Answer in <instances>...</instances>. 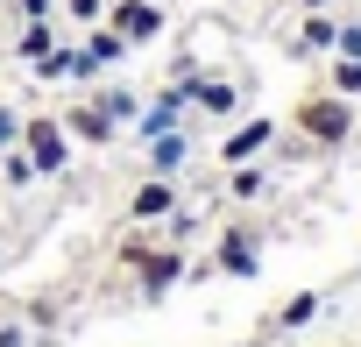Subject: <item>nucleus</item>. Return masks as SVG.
<instances>
[{
    "instance_id": "f257e3e1",
    "label": "nucleus",
    "mask_w": 361,
    "mask_h": 347,
    "mask_svg": "<svg viewBox=\"0 0 361 347\" xmlns=\"http://www.w3.org/2000/svg\"><path fill=\"white\" fill-rule=\"evenodd\" d=\"M354 121H361L354 99H340L333 85H326V92H305V99L290 106V128H298L305 149H347V142H354Z\"/></svg>"
},
{
    "instance_id": "f03ea898",
    "label": "nucleus",
    "mask_w": 361,
    "mask_h": 347,
    "mask_svg": "<svg viewBox=\"0 0 361 347\" xmlns=\"http://www.w3.org/2000/svg\"><path fill=\"white\" fill-rule=\"evenodd\" d=\"M15 142H22V156H29L36 170H64V156H71V135H64L57 114H29Z\"/></svg>"
},
{
    "instance_id": "7ed1b4c3",
    "label": "nucleus",
    "mask_w": 361,
    "mask_h": 347,
    "mask_svg": "<svg viewBox=\"0 0 361 347\" xmlns=\"http://www.w3.org/2000/svg\"><path fill=\"white\" fill-rule=\"evenodd\" d=\"M213 269H220V276H255V269H262L255 227H227V234H220V248H213Z\"/></svg>"
},
{
    "instance_id": "20e7f679",
    "label": "nucleus",
    "mask_w": 361,
    "mask_h": 347,
    "mask_svg": "<svg viewBox=\"0 0 361 347\" xmlns=\"http://www.w3.org/2000/svg\"><path fill=\"white\" fill-rule=\"evenodd\" d=\"M114 36H128V50L156 43L163 36V8H156V0H121V8H114Z\"/></svg>"
},
{
    "instance_id": "39448f33",
    "label": "nucleus",
    "mask_w": 361,
    "mask_h": 347,
    "mask_svg": "<svg viewBox=\"0 0 361 347\" xmlns=\"http://www.w3.org/2000/svg\"><path fill=\"white\" fill-rule=\"evenodd\" d=\"M135 269H142V291H149V298H163L177 276H185V248H177V241H170V248H149Z\"/></svg>"
},
{
    "instance_id": "423d86ee",
    "label": "nucleus",
    "mask_w": 361,
    "mask_h": 347,
    "mask_svg": "<svg viewBox=\"0 0 361 347\" xmlns=\"http://www.w3.org/2000/svg\"><path fill=\"white\" fill-rule=\"evenodd\" d=\"M269 135H276V121H248V128H234V135L220 142V163L234 170V163H248V156H262V149H269Z\"/></svg>"
},
{
    "instance_id": "0eeeda50",
    "label": "nucleus",
    "mask_w": 361,
    "mask_h": 347,
    "mask_svg": "<svg viewBox=\"0 0 361 347\" xmlns=\"http://www.w3.org/2000/svg\"><path fill=\"white\" fill-rule=\"evenodd\" d=\"M163 213H177V185H170V178H149V185L128 199V220H163Z\"/></svg>"
},
{
    "instance_id": "6e6552de",
    "label": "nucleus",
    "mask_w": 361,
    "mask_h": 347,
    "mask_svg": "<svg viewBox=\"0 0 361 347\" xmlns=\"http://www.w3.org/2000/svg\"><path fill=\"white\" fill-rule=\"evenodd\" d=\"M57 121H64V135H78V142H92V149L114 142V121L99 114V99H92V106H71V114H57Z\"/></svg>"
},
{
    "instance_id": "1a4fd4ad",
    "label": "nucleus",
    "mask_w": 361,
    "mask_h": 347,
    "mask_svg": "<svg viewBox=\"0 0 361 347\" xmlns=\"http://www.w3.org/2000/svg\"><path fill=\"white\" fill-rule=\"evenodd\" d=\"M312 319H319V291H298V298H283V305L269 312L262 333H298V326H312Z\"/></svg>"
},
{
    "instance_id": "9d476101",
    "label": "nucleus",
    "mask_w": 361,
    "mask_h": 347,
    "mask_svg": "<svg viewBox=\"0 0 361 347\" xmlns=\"http://www.w3.org/2000/svg\"><path fill=\"white\" fill-rule=\"evenodd\" d=\"M298 50H340V29H333V15H326V8H312V15H305Z\"/></svg>"
},
{
    "instance_id": "9b49d317",
    "label": "nucleus",
    "mask_w": 361,
    "mask_h": 347,
    "mask_svg": "<svg viewBox=\"0 0 361 347\" xmlns=\"http://www.w3.org/2000/svg\"><path fill=\"white\" fill-rule=\"evenodd\" d=\"M50 50H57V29H50V22H29V29H22V43H15V57H22V64H43Z\"/></svg>"
},
{
    "instance_id": "f8f14e48",
    "label": "nucleus",
    "mask_w": 361,
    "mask_h": 347,
    "mask_svg": "<svg viewBox=\"0 0 361 347\" xmlns=\"http://www.w3.org/2000/svg\"><path fill=\"white\" fill-rule=\"evenodd\" d=\"M177 163H185V135L170 128V135H156V149H149V170H156V178H170Z\"/></svg>"
},
{
    "instance_id": "ddd939ff",
    "label": "nucleus",
    "mask_w": 361,
    "mask_h": 347,
    "mask_svg": "<svg viewBox=\"0 0 361 347\" xmlns=\"http://www.w3.org/2000/svg\"><path fill=\"white\" fill-rule=\"evenodd\" d=\"M85 57H92V64H121V57H128V36H114V29H92V36H85Z\"/></svg>"
},
{
    "instance_id": "4468645a",
    "label": "nucleus",
    "mask_w": 361,
    "mask_h": 347,
    "mask_svg": "<svg viewBox=\"0 0 361 347\" xmlns=\"http://www.w3.org/2000/svg\"><path fill=\"white\" fill-rule=\"evenodd\" d=\"M326 85H333L340 99H361V57H340V64L326 71Z\"/></svg>"
},
{
    "instance_id": "2eb2a0df",
    "label": "nucleus",
    "mask_w": 361,
    "mask_h": 347,
    "mask_svg": "<svg viewBox=\"0 0 361 347\" xmlns=\"http://www.w3.org/2000/svg\"><path fill=\"white\" fill-rule=\"evenodd\" d=\"M262 185H269V170H255V163H234V178H227L234 199H262Z\"/></svg>"
},
{
    "instance_id": "dca6fc26",
    "label": "nucleus",
    "mask_w": 361,
    "mask_h": 347,
    "mask_svg": "<svg viewBox=\"0 0 361 347\" xmlns=\"http://www.w3.org/2000/svg\"><path fill=\"white\" fill-rule=\"evenodd\" d=\"M36 178H43V170H36L22 149H8V185H36Z\"/></svg>"
},
{
    "instance_id": "f3484780",
    "label": "nucleus",
    "mask_w": 361,
    "mask_h": 347,
    "mask_svg": "<svg viewBox=\"0 0 361 347\" xmlns=\"http://www.w3.org/2000/svg\"><path fill=\"white\" fill-rule=\"evenodd\" d=\"M15 15H22V22H50V15H57V0H15Z\"/></svg>"
},
{
    "instance_id": "a211bd4d",
    "label": "nucleus",
    "mask_w": 361,
    "mask_h": 347,
    "mask_svg": "<svg viewBox=\"0 0 361 347\" xmlns=\"http://www.w3.org/2000/svg\"><path fill=\"white\" fill-rule=\"evenodd\" d=\"M64 8H71V22H99V15H106V0H64Z\"/></svg>"
},
{
    "instance_id": "6ab92c4d",
    "label": "nucleus",
    "mask_w": 361,
    "mask_h": 347,
    "mask_svg": "<svg viewBox=\"0 0 361 347\" xmlns=\"http://www.w3.org/2000/svg\"><path fill=\"white\" fill-rule=\"evenodd\" d=\"M149 248H156V241H142V234H128V241H121V262H128V269H135V262H142V255H149Z\"/></svg>"
},
{
    "instance_id": "aec40b11",
    "label": "nucleus",
    "mask_w": 361,
    "mask_h": 347,
    "mask_svg": "<svg viewBox=\"0 0 361 347\" xmlns=\"http://www.w3.org/2000/svg\"><path fill=\"white\" fill-rule=\"evenodd\" d=\"M15 135H22V121H15V106H0V149H15Z\"/></svg>"
},
{
    "instance_id": "412c9836",
    "label": "nucleus",
    "mask_w": 361,
    "mask_h": 347,
    "mask_svg": "<svg viewBox=\"0 0 361 347\" xmlns=\"http://www.w3.org/2000/svg\"><path fill=\"white\" fill-rule=\"evenodd\" d=\"M0 347H29V333H22V319H0Z\"/></svg>"
},
{
    "instance_id": "4be33fe9",
    "label": "nucleus",
    "mask_w": 361,
    "mask_h": 347,
    "mask_svg": "<svg viewBox=\"0 0 361 347\" xmlns=\"http://www.w3.org/2000/svg\"><path fill=\"white\" fill-rule=\"evenodd\" d=\"M340 57H361V29H354V22L340 29Z\"/></svg>"
},
{
    "instance_id": "5701e85b",
    "label": "nucleus",
    "mask_w": 361,
    "mask_h": 347,
    "mask_svg": "<svg viewBox=\"0 0 361 347\" xmlns=\"http://www.w3.org/2000/svg\"><path fill=\"white\" fill-rule=\"evenodd\" d=\"M298 8H305V15H312V8H326V0H298Z\"/></svg>"
}]
</instances>
